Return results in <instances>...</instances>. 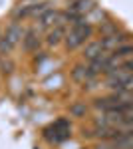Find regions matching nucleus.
Segmentation results:
<instances>
[{
	"label": "nucleus",
	"instance_id": "obj_1",
	"mask_svg": "<svg viewBox=\"0 0 133 149\" xmlns=\"http://www.w3.org/2000/svg\"><path fill=\"white\" fill-rule=\"evenodd\" d=\"M91 34H93V28H91V24L84 18V20H79V22L70 26V30L66 32L64 42H66V46L70 48V50H76V48L84 46V44L89 40Z\"/></svg>",
	"mask_w": 133,
	"mask_h": 149
},
{
	"label": "nucleus",
	"instance_id": "obj_2",
	"mask_svg": "<svg viewBox=\"0 0 133 149\" xmlns=\"http://www.w3.org/2000/svg\"><path fill=\"white\" fill-rule=\"evenodd\" d=\"M72 135V125H70V121L68 119H58L54 121L50 127H46L44 131V137L50 141V143H62V141H66L68 137Z\"/></svg>",
	"mask_w": 133,
	"mask_h": 149
},
{
	"label": "nucleus",
	"instance_id": "obj_3",
	"mask_svg": "<svg viewBox=\"0 0 133 149\" xmlns=\"http://www.w3.org/2000/svg\"><path fill=\"white\" fill-rule=\"evenodd\" d=\"M24 32L22 30V26L18 22H14L8 26V30L4 32V36H2V40H0V52L2 54H8V52H12L14 48L18 46V42L24 38Z\"/></svg>",
	"mask_w": 133,
	"mask_h": 149
},
{
	"label": "nucleus",
	"instance_id": "obj_4",
	"mask_svg": "<svg viewBox=\"0 0 133 149\" xmlns=\"http://www.w3.org/2000/svg\"><path fill=\"white\" fill-rule=\"evenodd\" d=\"M50 8L48 2H34V4H28V6H22L14 12V18H40L46 10Z\"/></svg>",
	"mask_w": 133,
	"mask_h": 149
},
{
	"label": "nucleus",
	"instance_id": "obj_5",
	"mask_svg": "<svg viewBox=\"0 0 133 149\" xmlns=\"http://www.w3.org/2000/svg\"><path fill=\"white\" fill-rule=\"evenodd\" d=\"M38 26L40 28H56V26H62V12L60 10H54V8H48V10L38 18Z\"/></svg>",
	"mask_w": 133,
	"mask_h": 149
},
{
	"label": "nucleus",
	"instance_id": "obj_6",
	"mask_svg": "<svg viewBox=\"0 0 133 149\" xmlns=\"http://www.w3.org/2000/svg\"><path fill=\"white\" fill-rule=\"evenodd\" d=\"M103 54H107V50H105V46H103L101 40H93V42H89L88 46H86V50H84V58L88 60L89 64L95 62V60H100Z\"/></svg>",
	"mask_w": 133,
	"mask_h": 149
},
{
	"label": "nucleus",
	"instance_id": "obj_7",
	"mask_svg": "<svg viewBox=\"0 0 133 149\" xmlns=\"http://www.w3.org/2000/svg\"><path fill=\"white\" fill-rule=\"evenodd\" d=\"M101 42H103V46H105L107 52H115L119 46L127 44V36L119 34V32L115 30V32H111V34H105L103 38H101Z\"/></svg>",
	"mask_w": 133,
	"mask_h": 149
},
{
	"label": "nucleus",
	"instance_id": "obj_8",
	"mask_svg": "<svg viewBox=\"0 0 133 149\" xmlns=\"http://www.w3.org/2000/svg\"><path fill=\"white\" fill-rule=\"evenodd\" d=\"M113 149H133V129H121L119 135L109 141Z\"/></svg>",
	"mask_w": 133,
	"mask_h": 149
},
{
	"label": "nucleus",
	"instance_id": "obj_9",
	"mask_svg": "<svg viewBox=\"0 0 133 149\" xmlns=\"http://www.w3.org/2000/svg\"><path fill=\"white\" fill-rule=\"evenodd\" d=\"M95 76H97V74L93 72V68H91L89 64H88V66H76V68H74V80L81 81V84L91 81Z\"/></svg>",
	"mask_w": 133,
	"mask_h": 149
},
{
	"label": "nucleus",
	"instance_id": "obj_10",
	"mask_svg": "<svg viewBox=\"0 0 133 149\" xmlns=\"http://www.w3.org/2000/svg\"><path fill=\"white\" fill-rule=\"evenodd\" d=\"M22 44H24V50H26V52L36 50V48L40 46V36H38V32H36V30H28L22 38Z\"/></svg>",
	"mask_w": 133,
	"mask_h": 149
},
{
	"label": "nucleus",
	"instance_id": "obj_11",
	"mask_svg": "<svg viewBox=\"0 0 133 149\" xmlns=\"http://www.w3.org/2000/svg\"><path fill=\"white\" fill-rule=\"evenodd\" d=\"M66 38V32H64V28L62 26H56L52 28L50 32H48V38H46V42H48V46H58L62 40Z\"/></svg>",
	"mask_w": 133,
	"mask_h": 149
},
{
	"label": "nucleus",
	"instance_id": "obj_12",
	"mask_svg": "<svg viewBox=\"0 0 133 149\" xmlns=\"http://www.w3.org/2000/svg\"><path fill=\"white\" fill-rule=\"evenodd\" d=\"M113 54L117 58H121V60H125L127 56H133V44H123V46H119Z\"/></svg>",
	"mask_w": 133,
	"mask_h": 149
},
{
	"label": "nucleus",
	"instance_id": "obj_13",
	"mask_svg": "<svg viewBox=\"0 0 133 149\" xmlns=\"http://www.w3.org/2000/svg\"><path fill=\"white\" fill-rule=\"evenodd\" d=\"M119 66H121L123 70H127V72H131V74H133V58H129V60H123Z\"/></svg>",
	"mask_w": 133,
	"mask_h": 149
},
{
	"label": "nucleus",
	"instance_id": "obj_14",
	"mask_svg": "<svg viewBox=\"0 0 133 149\" xmlns=\"http://www.w3.org/2000/svg\"><path fill=\"white\" fill-rule=\"evenodd\" d=\"M97 149H113V147H111L109 143H105V145H100V147H97Z\"/></svg>",
	"mask_w": 133,
	"mask_h": 149
}]
</instances>
